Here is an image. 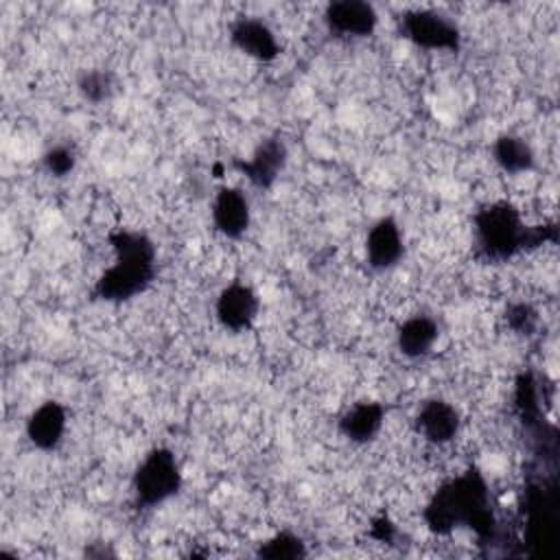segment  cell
Wrapping results in <instances>:
<instances>
[{
    "label": "cell",
    "mask_w": 560,
    "mask_h": 560,
    "mask_svg": "<svg viewBox=\"0 0 560 560\" xmlns=\"http://www.w3.org/2000/svg\"><path fill=\"white\" fill-rule=\"evenodd\" d=\"M424 521L433 534L446 536L466 525L479 538L492 534V512L488 508V486L479 470L470 468L457 479L446 481L427 503Z\"/></svg>",
    "instance_id": "obj_1"
},
{
    "label": "cell",
    "mask_w": 560,
    "mask_h": 560,
    "mask_svg": "<svg viewBox=\"0 0 560 560\" xmlns=\"http://www.w3.org/2000/svg\"><path fill=\"white\" fill-rule=\"evenodd\" d=\"M114 265L96 280L94 295L105 302H125L142 293L155 276V247L151 238L133 230H116L109 234Z\"/></svg>",
    "instance_id": "obj_2"
},
{
    "label": "cell",
    "mask_w": 560,
    "mask_h": 560,
    "mask_svg": "<svg viewBox=\"0 0 560 560\" xmlns=\"http://www.w3.org/2000/svg\"><path fill=\"white\" fill-rule=\"evenodd\" d=\"M475 238L479 256L488 260H505L523 249L556 241V228H529L510 201H494L475 214Z\"/></svg>",
    "instance_id": "obj_3"
},
{
    "label": "cell",
    "mask_w": 560,
    "mask_h": 560,
    "mask_svg": "<svg viewBox=\"0 0 560 560\" xmlns=\"http://www.w3.org/2000/svg\"><path fill=\"white\" fill-rule=\"evenodd\" d=\"M182 486V472L168 448H153L133 475V492L140 505H160Z\"/></svg>",
    "instance_id": "obj_4"
},
{
    "label": "cell",
    "mask_w": 560,
    "mask_h": 560,
    "mask_svg": "<svg viewBox=\"0 0 560 560\" xmlns=\"http://www.w3.org/2000/svg\"><path fill=\"white\" fill-rule=\"evenodd\" d=\"M400 31L416 46H422L429 50L459 48V28L448 18L429 9L405 13L400 20Z\"/></svg>",
    "instance_id": "obj_5"
},
{
    "label": "cell",
    "mask_w": 560,
    "mask_h": 560,
    "mask_svg": "<svg viewBox=\"0 0 560 560\" xmlns=\"http://www.w3.org/2000/svg\"><path fill=\"white\" fill-rule=\"evenodd\" d=\"M258 306H260L258 295L247 284L232 282L219 293L214 313L223 328L232 332H243L254 324L258 315Z\"/></svg>",
    "instance_id": "obj_6"
},
{
    "label": "cell",
    "mask_w": 560,
    "mask_h": 560,
    "mask_svg": "<svg viewBox=\"0 0 560 560\" xmlns=\"http://www.w3.org/2000/svg\"><path fill=\"white\" fill-rule=\"evenodd\" d=\"M324 20L328 28L337 35H350V37H365L376 26V11L368 2L359 0H339L326 7Z\"/></svg>",
    "instance_id": "obj_7"
},
{
    "label": "cell",
    "mask_w": 560,
    "mask_h": 560,
    "mask_svg": "<svg viewBox=\"0 0 560 560\" xmlns=\"http://www.w3.org/2000/svg\"><path fill=\"white\" fill-rule=\"evenodd\" d=\"M284 162H287V147L280 138H267L262 140L254 155L249 160H238L234 162V166L247 175V179L254 184V186H260V188H269L276 177L280 175V171L284 168Z\"/></svg>",
    "instance_id": "obj_8"
},
{
    "label": "cell",
    "mask_w": 560,
    "mask_h": 560,
    "mask_svg": "<svg viewBox=\"0 0 560 560\" xmlns=\"http://www.w3.org/2000/svg\"><path fill=\"white\" fill-rule=\"evenodd\" d=\"M416 429L424 440L433 444H446L459 431V413L446 400H424L416 413Z\"/></svg>",
    "instance_id": "obj_9"
},
{
    "label": "cell",
    "mask_w": 560,
    "mask_h": 560,
    "mask_svg": "<svg viewBox=\"0 0 560 560\" xmlns=\"http://www.w3.org/2000/svg\"><path fill=\"white\" fill-rule=\"evenodd\" d=\"M402 252H405L402 234L398 223L392 217H385L370 228L368 241H365V254H368V262L374 269L394 267L400 260Z\"/></svg>",
    "instance_id": "obj_10"
},
{
    "label": "cell",
    "mask_w": 560,
    "mask_h": 560,
    "mask_svg": "<svg viewBox=\"0 0 560 560\" xmlns=\"http://www.w3.org/2000/svg\"><path fill=\"white\" fill-rule=\"evenodd\" d=\"M232 44L245 52L247 57H254L258 61H271L278 57L280 46L276 42V35L271 28L254 18H241L232 31H230Z\"/></svg>",
    "instance_id": "obj_11"
},
{
    "label": "cell",
    "mask_w": 560,
    "mask_h": 560,
    "mask_svg": "<svg viewBox=\"0 0 560 560\" xmlns=\"http://www.w3.org/2000/svg\"><path fill=\"white\" fill-rule=\"evenodd\" d=\"M212 221L223 236H243L249 225V203L245 195L236 188H221L212 203Z\"/></svg>",
    "instance_id": "obj_12"
},
{
    "label": "cell",
    "mask_w": 560,
    "mask_h": 560,
    "mask_svg": "<svg viewBox=\"0 0 560 560\" xmlns=\"http://www.w3.org/2000/svg\"><path fill=\"white\" fill-rule=\"evenodd\" d=\"M66 431V411L59 402L48 400L39 405L26 420V435L33 446L52 451L61 442Z\"/></svg>",
    "instance_id": "obj_13"
},
{
    "label": "cell",
    "mask_w": 560,
    "mask_h": 560,
    "mask_svg": "<svg viewBox=\"0 0 560 560\" xmlns=\"http://www.w3.org/2000/svg\"><path fill=\"white\" fill-rule=\"evenodd\" d=\"M385 418V409L378 402L372 400H361L357 405H352L339 420V431L357 444L370 442L376 438V433L381 431Z\"/></svg>",
    "instance_id": "obj_14"
},
{
    "label": "cell",
    "mask_w": 560,
    "mask_h": 560,
    "mask_svg": "<svg viewBox=\"0 0 560 560\" xmlns=\"http://www.w3.org/2000/svg\"><path fill=\"white\" fill-rule=\"evenodd\" d=\"M435 339H438V326L431 317H424V315L409 317L398 328V348L405 357H411V359L424 357L433 348Z\"/></svg>",
    "instance_id": "obj_15"
},
{
    "label": "cell",
    "mask_w": 560,
    "mask_h": 560,
    "mask_svg": "<svg viewBox=\"0 0 560 560\" xmlns=\"http://www.w3.org/2000/svg\"><path fill=\"white\" fill-rule=\"evenodd\" d=\"M494 162L508 173H525L534 166L532 147L518 136H499L492 147Z\"/></svg>",
    "instance_id": "obj_16"
},
{
    "label": "cell",
    "mask_w": 560,
    "mask_h": 560,
    "mask_svg": "<svg viewBox=\"0 0 560 560\" xmlns=\"http://www.w3.org/2000/svg\"><path fill=\"white\" fill-rule=\"evenodd\" d=\"M258 553L262 558H269V560H298V558L306 556V547H304L302 538H298L295 534L280 532L273 538H269L260 547Z\"/></svg>",
    "instance_id": "obj_17"
},
{
    "label": "cell",
    "mask_w": 560,
    "mask_h": 560,
    "mask_svg": "<svg viewBox=\"0 0 560 560\" xmlns=\"http://www.w3.org/2000/svg\"><path fill=\"white\" fill-rule=\"evenodd\" d=\"M79 92L90 103H103L114 92V77L107 70H85L79 77Z\"/></svg>",
    "instance_id": "obj_18"
},
{
    "label": "cell",
    "mask_w": 560,
    "mask_h": 560,
    "mask_svg": "<svg viewBox=\"0 0 560 560\" xmlns=\"http://www.w3.org/2000/svg\"><path fill=\"white\" fill-rule=\"evenodd\" d=\"M44 166L55 177H66L74 168V151L66 144H55L44 153Z\"/></svg>",
    "instance_id": "obj_19"
},
{
    "label": "cell",
    "mask_w": 560,
    "mask_h": 560,
    "mask_svg": "<svg viewBox=\"0 0 560 560\" xmlns=\"http://www.w3.org/2000/svg\"><path fill=\"white\" fill-rule=\"evenodd\" d=\"M508 324L521 335H529L536 326V313L529 304H512L508 308Z\"/></svg>",
    "instance_id": "obj_20"
},
{
    "label": "cell",
    "mask_w": 560,
    "mask_h": 560,
    "mask_svg": "<svg viewBox=\"0 0 560 560\" xmlns=\"http://www.w3.org/2000/svg\"><path fill=\"white\" fill-rule=\"evenodd\" d=\"M372 536H374V538H378L381 542H389V540H392V536H394V525H392L387 518H381V521H376V523H374V527H372Z\"/></svg>",
    "instance_id": "obj_21"
}]
</instances>
